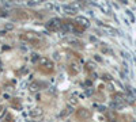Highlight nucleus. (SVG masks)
<instances>
[{
  "mask_svg": "<svg viewBox=\"0 0 136 122\" xmlns=\"http://www.w3.org/2000/svg\"><path fill=\"white\" fill-rule=\"evenodd\" d=\"M98 26L102 29V31H103V33H106L108 35H116V34H117V31H116L114 29H112L110 26H106V24H102V23H99V22H98Z\"/></svg>",
  "mask_w": 136,
  "mask_h": 122,
  "instance_id": "f03ea898",
  "label": "nucleus"
},
{
  "mask_svg": "<svg viewBox=\"0 0 136 122\" xmlns=\"http://www.w3.org/2000/svg\"><path fill=\"white\" fill-rule=\"evenodd\" d=\"M113 102H118V103H124V96L121 94H116L113 96Z\"/></svg>",
  "mask_w": 136,
  "mask_h": 122,
  "instance_id": "6e6552de",
  "label": "nucleus"
},
{
  "mask_svg": "<svg viewBox=\"0 0 136 122\" xmlns=\"http://www.w3.org/2000/svg\"><path fill=\"white\" fill-rule=\"evenodd\" d=\"M30 117H33V118H37V117H41L42 115V110L41 109H33V110H30Z\"/></svg>",
  "mask_w": 136,
  "mask_h": 122,
  "instance_id": "423d86ee",
  "label": "nucleus"
},
{
  "mask_svg": "<svg viewBox=\"0 0 136 122\" xmlns=\"http://www.w3.org/2000/svg\"><path fill=\"white\" fill-rule=\"evenodd\" d=\"M61 26H63V24L60 23V20H59V19H52V20L48 22V24H46V27L49 29L51 31H56V30H59Z\"/></svg>",
  "mask_w": 136,
  "mask_h": 122,
  "instance_id": "f257e3e1",
  "label": "nucleus"
},
{
  "mask_svg": "<svg viewBox=\"0 0 136 122\" xmlns=\"http://www.w3.org/2000/svg\"><path fill=\"white\" fill-rule=\"evenodd\" d=\"M12 27H14V24H11V23H10V24H7V26H6V30H11Z\"/></svg>",
  "mask_w": 136,
  "mask_h": 122,
  "instance_id": "2eb2a0df",
  "label": "nucleus"
},
{
  "mask_svg": "<svg viewBox=\"0 0 136 122\" xmlns=\"http://www.w3.org/2000/svg\"><path fill=\"white\" fill-rule=\"evenodd\" d=\"M71 102H72V103H76V99H75V98H71V99H69V103Z\"/></svg>",
  "mask_w": 136,
  "mask_h": 122,
  "instance_id": "dca6fc26",
  "label": "nucleus"
},
{
  "mask_svg": "<svg viewBox=\"0 0 136 122\" xmlns=\"http://www.w3.org/2000/svg\"><path fill=\"white\" fill-rule=\"evenodd\" d=\"M123 106H124V103H118V102H112L110 107H112V109H114V110H118V109H121Z\"/></svg>",
  "mask_w": 136,
  "mask_h": 122,
  "instance_id": "9d476101",
  "label": "nucleus"
},
{
  "mask_svg": "<svg viewBox=\"0 0 136 122\" xmlns=\"http://www.w3.org/2000/svg\"><path fill=\"white\" fill-rule=\"evenodd\" d=\"M69 6H71V7H72L74 10L76 11L78 8H82V7H83V3H76V2H74V3H71Z\"/></svg>",
  "mask_w": 136,
  "mask_h": 122,
  "instance_id": "9b49d317",
  "label": "nucleus"
},
{
  "mask_svg": "<svg viewBox=\"0 0 136 122\" xmlns=\"http://www.w3.org/2000/svg\"><path fill=\"white\" fill-rule=\"evenodd\" d=\"M95 68V64L94 62H89V69H94Z\"/></svg>",
  "mask_w": 136,
  "mask_h": 122,
  "instance_id": "4468645a",
  "label": "nucleus"
},
{
  "mask_svg": "<svg viewBox=\"0 0 136 122\" xmlns=\"http://www.w3.org/2000/svg\"><path fill=\"white\" fill-rule=\"evenodd\" d=\"M39 87H41V84L38 83H33L30 86V91H37V89H39Z\"/></svg>",
  "mask_w": 136,
  "mask_h": 122,
  "instance_id": "f8f14e48",
  "label": "nucleus"
},
{
  "mask_svg": "<svg viewBox=\"0 0 136 122\" xmlns=\"http://www.w3.org/2000/svg\"><path fill=\"white\" fill-rule=\"evenodd\" d=\"M78 117L82 119H89L91 118V113L87 109H80V110H78Z\"/></svg>",
  "mask_w": 136,
  "mask_h": 122,
  "instance_id": "20e7f679",
  "label": "nucleus"
},
{
  "mask_svg": "<svg viewBox=\"0 0 136 122\" xmlns=\"http://www.w3.org/2000/svg\"><path fill=\"white\" fill-rule=\"evenodd\" d=\"M75 22L79 24V26H83V27H89V19L84 18V16H78V18L75 19Z\"/></svg>",
  "mask_w": 136,
  "mask_h": 122,
  "instance_id": "39448f33",
  "label": "nucleus"
},
{
  "mask_svg": "<svg viewBox=\"0 0 136 122\" xmlns=\"http://www.w3.org/2000/svg\"><path fill=\"white\" fill-rule=\"evenodd\" d=\"M125 14H127L128 16H129V18H131V20H132V22L135 20V18H133V15H132V12H131L129 10H127V11H125Z\"/></svg>",
  "mask_w": 136,
  "mask_h": 122,
  "instance_id": "ddd939ff",
  "label": "nucleus"
},
{
  "mask_svg": "<svg viewBox=\"0 0 136 122\" xmlns=\"http://www.w3.org/2000/svg\"><path fill=\"white\" fill-rule=\"evenodd\" d=\"M38 64H39V65H42V67L49 68V69H52V68H53V62H52L49 59H46V57H39V59H38Z\"/></svg>",
  "mask_w": 136,
  "mask_h": 122,
  "instance_id": "7ed1b4c3",
  "label": "nucleus"
},
{
  "mask_svg": "<svg viewBox=\"0 0 136 122\" xmlns=\"http://www.w3.org/2000/svg\"><path fill=\"white\" fill-rule=\"evenodd\" d=\"M98 6H99L101 10H102V11H105L106 14H109V12H110V10H109V4H106V3H99Z\"/></svg>",
  "mask_w": 136,
  "mask_h": 122,
  "instance_id": "1a4fd4ad",
  "label": "nucleus"
},
{
  "mask_svg": "<svg viewBox=\"0 0 136 122\" xmlns=\"http://www.w3.org/2000/svg\"><path fill=\"white\" fill-rule=\"evenodd\" d=\"M61 8H63V11H66L67 14H71V15H74V14L76 12V11L74 10V8L71 7V6H64V7H61Z\"/></svg>",
  "mask_w": 136,
  "mask_h": 122,
  "instance_id": "0eeeda50",
  "label": "nucleus"
}]
</instances>
